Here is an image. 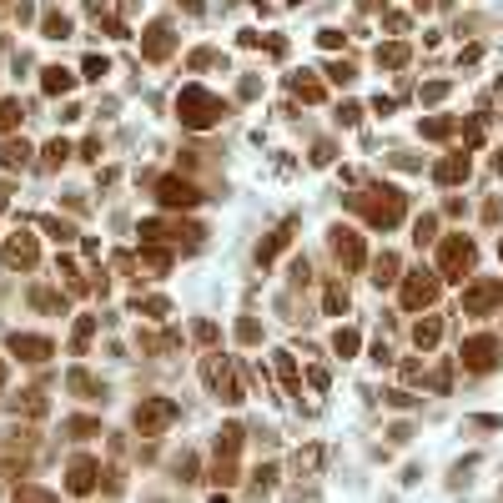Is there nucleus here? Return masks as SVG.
Instances as JSON below:
<instances>
[{
    "mask_svg": "<svg viewBox=\"0 0 503 503\" xmlns=\"http://www.w3.org/2000/svg\"><path fill=\"white\" fill-rule=\"evenodd\" d=\"M176 116H181V126H217L222 116H226V101L222 96H212V91H201V86H186L181 96H176Z\"/></svg>",
    "mask_w": 503,
    "mask_h": 503,
    "instance_id": "nucleus-1",
    "label": "nucleus"
},
{
    "mask_svg": "<svg viewBox=\"0 0 503 503\" xmlns=\"http://www.w3.org/2000/svg\"><path fill=\"white\" fill-rule=\"evenodd\" d=\"M372 192H383V197H358V206L368 212V222L372 226H393L397 217H403V192H397V186H372Z\"/></svg>",
    "mask_w": 503,
    "mask_h": 503,
    "instance_id": "nucleus-2",
    "label": "nucleus"
},
{
    "mask_svg": "<svg viewBox=\"0 0 503 503\" xmlns=\"http://www.w3.org/2000/svg\"><path fill=\"white\" fill-rule=\"evenodd\" d=\"M172 418H176V403H172V397H146V403L136 408V428H141V433H161Z\"/></svg>",
    "mask_w": 503,
    "mask_h": 503,
    "instance_id": "nucleus-3",
    "label": "nucleus"
},
{
    "mask_svg": "<svg viewBox=\"0 0 503 503\" xmlns=\"http://www.w3.org/2000/svg\"><path fill=\"white\" fill-rule=\"evenodd\" d=\"M156 197H161V206H197L201 201V192L186 176H161L156 181Z\"/></svg>",
    "mask_w": 503,
    "mask_h": 503,
    "instance_id": "nucleus-4",
    "label": "nucleus"
},
{
    "mask_svg": "<svg viewBox=\"0 0 503 503\" xmlns=\"http://www.w3.org/2000/svg\"><path fill=\"white\" fill-rule=\"evenodd\" d=\"M468 267H473V242L468 237H448L443 242V267L438 272H443V277H463Z\"/></svg>",
    "mask_w": 503,
    "mask_h": 503,
    "instance_id": "nucleus-5",
    "label": "nucleus"
},
{
    "mask_svg": "<svg viewBox=\"0 0 503 503\" xmlns=\"http://www.w3.org/2000/svg\"><path fill=\"white\" fill-rule=\"evenodd\" d=\"M498 363V343L493 338H473L468 347H463V368H473V372H488Z\"/></svg>",
    "mask_w": 503,
    "mask_h": 503,
    "instance_id": "nucleus-6",
    "label": "nucleus"
},
{
    "mask_svg": "<svg viewBox=\"0 0 503 503\" xmlns=\"http://www.w3.org/2000/svg\"><path fill=\"white\" fill-rule=\"evenodd\" d=\"M433 297H438V277H428V272H413L408 287H403V302H408V307H423V302H433Z\"/></svg>",
    "mask_w": 503,
    "mask_h": 503,
    "instance_id": "nucleus-7",
    "label": "nucleus"
},
{
    "mask_svg": "<svg viewBox=\"0 0 503 503\" xmlns=\"http://www.w3.org/2000/svg\"><path fill=\"white\" fill-rule=\"evenodd\" d=\"M10 352H15L20 363H46L56 347H51L46 338H20V332H15V338H10Z\"/></svg>",
    "mask_w": 503,
    "mask_h": 503,
    "instance_id": "nucleus-8",
    "label": "nucleus"
},
{
    "mask_svg": "<svg viewBox=\"0 0 503 503\" xmlns=\"http://www.w3.org/2000/svg\"><path fill=\"white\" fill-rule=\"evenodd\" d=\"M166 51H172V26H166V20H156V26L146 31V40H141V56H146V60H161Z\"/></svg>",
    "mask_w": 503,
    "mask_h": 503,
    "instance_id": "nucleus-9",
    "label": "nucleus"
},
{
    "mask_svg": "<svg viewBox=\"0 0 503 503\" xmlns=\"http://www.w3.org/2000/svg\"><path fill=\"white\" fill-rule=\"evenodd\" d=\"M96 478H101V468L91 463V458H76V463H71V478H66V488H71V493H91V488H96Z\"/></svg>",
    "mask_w": 503,
    "mask_h": 503,
    "instance_id": "nucleus-10",
    "label": "nucleus"
},
{
    "mask_svg": "<svg viewBox=\"0 0 503 503\" xmlns=\"http://www.w3.org/2000/svg\"><path fill=\"white\" fill-rule=\"evenodd\" d=\"M493 302H503V282H478L468 297H463V307H468V312H488Z\"/></svg>",
    "mask_w": 503,
    "mask_h": 503,
    "instance_id": "nucleus-11",
    "label": "nucleus"
},
{
    "mask_svg": "<svg viewBox=\"0 0 503 503\" xmlns=\"http://www.w3.org/2000/svg\"><path fill=\"white\" fill-rule=\"evenodd\" d=\"M332 247H338V257H343L347 267H363V242H358V232H343V226H338Z\"/></svg>",
    "mask_w": 503,
    "mask_h": 503,
    "instance_id": "nucleus-12",
    "label": "nucleus"
},
{
    "mask_svg": "<svg viewBox=\"0 0 503 503\" xmlns=\"http://www.w3.org/2000/svg\"><path fill=\"white\" fill-rule=\"evenodd\" d=\"M0 257H6L10 267H31V262H35V242H31V237H10Z\"/></svg>",
    "mask_w": 503,
    "mask_h": 503,
    "instance_id": "nucleus-13",
    "label": "nucleus"
},
{
    "mask_svg": "<svg viewBox=\"0 0 503 503\" xmlns=\"http://www.w3.org/2000/svg\"><path fill=\"white\" fill-rule=\"evenodd\" d=\"M66 388H71L76 397H101V393H106V388H101V383H96L91 372H81V368H76V372L66 377Z\"/></svg>",
    "mask_w": 503,
    "mask_h": 503,
    "instance_id": "nucleus-14",
    "label": "nucleus"
},
{
    "mask_svg": "<svg viewBox=\"0 0 503 503\" xmlns=\"http://www.w3.org/2000/svg\"><path fill=\"white\" fill-rule=\"evenodd\" d=\"M0 161H6L10 172H15V166H31V146L26 141H6V146H0Z\"/></svg>",
    "mask_w": 503,
    "mask_h": 503,
    "instance_id": "nucleus-15",
    "label": "nucleus"
},
{
    "mask_svg": "<svg viewBox=\"0 0 503 503\" xmlns=\"http://www.w3.org/2000/svg\"><path fill=\"white\" fill-rule=\"evenodd\" d=\"M463 176H468V151H458L438 166V181H463Z\"/></svg>",
    "mask_w": 503,
    "mask_h": 503,
    "instance_id": "nucleus-16",
    "label": "nucleus"
},
{
    "mask_svg": "<svg viewBox=\"0 0 503 503\" xmlns=\"http://www.w3.org/2000/svg\"><path fill=\"white\" fill-rule=\"evenodd\" d=\"M292 91H297L302 101H322V81L318 76H292Z\"/></svg>",
    "mask_w": 503,
    "mask_h": 503,
    "instance_id": "nucleus-17",
    "label": "nucleus"
},
{
    "mask_svg": "<svg viewBox=\"0 0 503 503\" xmlns=\"http://www.w3.org/2000/svg\"><path fill=\"white\" fill-rule=\"evenodd\" d=\"M76 81H71V71H60V66H51L46 71V96H60V91H71Z\"/></svg>",
    "mask_w": 503,
    "mask_h": 503,
    "instance_id": "nucleus-18",
    "label": "nucleus"
},
{
    "mask_svg": "<svg viewBox=\"0 0 503 503\" xmlns=\"http://www.w3.org/2000/svg\"><path fill=\"white\" fill-rule=\"evenodd\" d=\"M66 151H71V141H60V136H56V141L46 146V156H40V166L51 172V166H60V161H66Z\"/></svg>",
    "mask_w": 503,
    "mask_h": 503,
    "instance_id": "nucleus-19",
    "label": "nucleus"
},
{
    "mask_svg": "<svg viewBox=\"0 0 503 503\" xmlns=\"http://www.w3.org/2000/svg\"><path fill=\"white\" fill-rule=\"evenodd\" d=\"M66 433H71V438H96V433H101V423H96V418H71Z\"/></svg>",
    "mask_w": 503,
    "mask_h": 503,
    "instance_id": "nucleus-20",
    "label": "nucleus"
},
{
    "mask_svg": "<svg viewBox=\"0 0 503 503\" xmlns=\"http://www.w3.org/2000/svg\"><path fill=\"white\" fill-rule=\"evenodd\" d=\"M377 66H408V46H383L377 51Z\"/></svg>",
    "mask_w": 503,
    "mask_h": 503,
    "instance_id": "nucleus-21",
    "label": "nucleus"
},
{
    "mask_svg": "<svg viewBox=\"0 0 503 503\" xmlns=\"http://www.w3.org/2000/svg\"><path fill=\"white\" fill-rule=\"evenodd\" d=\"M40 35H51V40H66V35H71V20H66V15H46V31H40Z\"/></svg>",
    "mask_w": 503,
    "mask_h": 503,
    "instance_id": "nucleus-22",
    "label": "nucleus"
},
{
    "mask_svg": "<svg viewBox=\"0 0 503 503\" xmlns=\"http://www.w3.org/2000/svg\"><path fill=\"white\" fill-rule=\"evenodd\" d=\"M40 226H46L56 242H71V237H76V232H71V222H60V217H40Z\"/></svg>",
    "mask_w": 503,
    "mask_h": 503,
    "instance_id": "nucleus-23",
    "label": "nucleus"
},
{
    "mask_svg": "<svg viewBox=\"0 0 503 503\" xmlns=\"http://www.w3.org/2000/svg\"><path fill=\"white\" fill-rule=\"evenodd\" d=\"M438 332H443V327L428 318V322H418V327H413V338H418V347H433V343H438Z\"/></svg>",
    "mask_w": 503,
    "mask_h": 503,
    "instance_id": "nucleus-24",
    "label": "nucleus"
},
{
    "mask_svg": "<svg viewBox=\"0 0 503 503\" xmlns=\"http://www.w3.org/2000/svg\"><path fill=\"white\" fill-rule=\"evenodd\" d=\"M20 121V101H0V131H10Z\"/></svg>",
    "mask_w": 503,
    "mask_h": 503,
    "instance_id": "nucleus-25",
    "label": "nucleus"
},
{
    "mask_svg": "<svg viewBox=\"0 0 503 503\" xmlns=\"http://www.w3.org/2000/svg\"><path fill=\"white\" fill-rule=\"evenodd\" d=\"M332 347H338L343 358H352V347H358V332H352V327H343L338 338H332Z\"/></svg>",
    "mask_w": 503,
    "mask_h": 503,
    "instance_id": "nucleus-26",
    "label": "nucleus"
},
{
    "mask_svg": "<svg viewBox=\"0 0 503 503\" xmlns=\"http://www.w3.org/2000/svg\"><path fill=\"white\" fill-rule=\"evenodd\" d=\"M81 71H86L91 81H101V76L111 71V60H106V56H86V66H81Z\"/></svg>",
    "mask_w": 503,
    "mask_h": 503,
    "instance_id": "nucleus-27",
    "label": "nucleus"
},
{
    "mask_svg": "<svg viewBox=\"0 0 503 503\" xmlns=\"http://www.w3.org/2000/svg\"><path fill=\"white\" fill-rule=\"evenodd\" d=\"M372 277H377V287H388V282L397 277V257H383V262H377V272H372Z\"/></svg>",
    "mask_w": 503,
    "mask_h": 503,
    "instance_id": "nucleus-28",
    "label": "nucleus"
},
{
    "mask_svg": "<svg viewBox=\"0 0 503 503\" xmlns=\"http://www.w3.org/2000/svg\"><path fill=\"white\" fill-rule=\"evenodd\" d=\"M136 312H146V318H166V297H146V302H131Z\"/></svg>",
    "mask_w": 503,
    "mask_h": 503,
    "instance_id": "nucleus-29",
    "label": "nucleus"
},
{
    "mask_svg": "<svg viewBox=\"0 0 503 503\" xmlns=\"http://www.w3.org/2000/svg\"><path fill=\"white\" fill-rule=\"evenodd\" d=\"M453 131V121L448 116H433V121H423V136H448Z\"/></svg>",
    "mask_w": 503,
    "mask_h": 503,
    "instance_id": "nucleus-30",
    "label": "nucleus"
},
{
    "mask_svg": "<svg viewBox=\"0 0 503 503\" xmlns=\"http://www.w3.org/2000/svg\"><path fill=\"white\" fill-rule=\"evenodd\" d=\"M322 302H327V312H347V292H343V287H327Z\"/></svg>",
    "mask_w": 503,
    "mask_h": 503,
    "instance_id": "nucleus-31",
    "label": "nucleus"
},
{
    "mask_svg": "<svg viewBox=\"0 0 503 503\" xmlns=\"http://www.w3.org/2000/svg\"><path fill=\"white\" fill-rule=\"evenodd\" d=\"M327 76H332V81H343V86H347V81L358 76V71H352V60H338V66H327Z\"/></svg>",
    "mask_w": 503,
    "mask_h": 503,
    "instance_id": "nucleus-32",
    "label": "nucleus"
},
{
    "mask_svg": "<svg viewBox=\"0 0 503 503\" xmlns=\"http://www.w3.org/2000/svg\"><path fill=\"white\" fill-rule=\"evenodd\" d=\"M272 488V468H257V478H252V493H267Z\"/></svg>",
    "mask_w": 503,
    "mask_h": 503,
    "instance_id": "nucleus-33",
    "label": "nucleus"
},
{
    "mask_svg": "<svg viewBox=\"0 0 503 503\" xmlns=\"http://www.w3.org/2000/svg\"><path fill=\"white\" fill-rule=\"evenodd\" d=\"M237 332H242V343H257V338H262V327H257V322H252V318H247V322H242Z\"/></svg>",
    "mask_w": 503,
    "mask_h": 503,
    "instance_id": "nucleus-34",
    "label": "nucleus"
},
{
    "mask_svg": "<svg viewBox=\"0 0 503 503\" xmlns=\"http://www.w3.org/2000/svg\"><path fill=\"white\" fill-rule=\"evenodd\" d=\"M318 40H322V46H327V51H338V46H343V31H322Z\"/></svg>",
    "mask_w": 503,
    "mask_h": 503,
    "instance_id": "nucleus-35",
    "label": "nucleus"
},
{
    "mask_svg": "<svg viewBox=\"0 0 503 503\" xmlns=\"http://www.w3.org/2000/svg\"><path fill=\"white\" fill-rule=\"evenodd\" d=\"M181 6H186V10H192V15H197V10H201V0H181Z\"/></svg>",
    "mask_w": 503,
    "mask_h": 503,
    "instance_id": "nucleus-36",
    "label": "nucleus"
},
{
    "mask_svg": "<svg viewBox=\"0 0 503 503\" xmlns=\"http://www.w3.org/2000/svg\"><path fill=\"white\" fill-rule=\"evenodd\" d=\"M498 172H503V151H498Z\"/></svg>",
    "mask_w": 503,
    "mask_h": 503,
    "instance_id": "nucleus-37",
    "label": "nucleus"
},
{
    "mask_svg": "<svg viewBox=\"0 0 503 503\" xmlns=\"http://www.w3.org/2000/svg\"><path fill=\"white\" fill-rule=\"evenodd\" d=\"M0 377H6V372H0Z\"/></svg>",
    "mask_w": 503,
    "mask_h": 503,
    "instance_id": "nucleus-38",
    "label": "nucleus"
}]
</instances>
